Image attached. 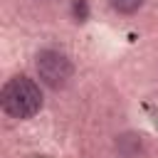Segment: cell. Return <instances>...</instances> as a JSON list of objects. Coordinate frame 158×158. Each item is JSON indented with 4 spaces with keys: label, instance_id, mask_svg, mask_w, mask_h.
Listing matches in <instances>:
<instances>
[{
    "label": "cell",
    "instance_id": "6da1fadb",
    "mask_svg": "<svg viewBox=\"0 0 158 158\" xmlns=\"http://www.w3.org/2000/svg\"><path fill=\"white\" fill-rule=\"evenodd\" d=\"M0 104H2V111L12 118H20V121L32 118L42 109V91L30 77L17 74L2 84Z\"/></svg>",
    "mask_w": 158,
    "mask_h": 158
},
{
    "label": "cell",
    "instance_id": "3957f363",
    "mask_svg": "<svg viewBox=\"0 0 158 158\" xmlns=\"http://www.w3.org/2000/svg\"><path fill=\"white\" fill-rule=\"evenodd\" d=\"M143 5V0H111V7L121 15H131Z\"/></svg>",
    "mask_w": 158,
    "mask_h": 158
},
{
    "label": "cell",
    "instance_id": "7a4b0ae2",
    "mask_svg": "<svg viewBox=\"0 0 158 158\" xmlns=\"http://www.w3.org/2000/svg\"><path fill=\"white\" fill-rule=\"evenodd\" d=\"M37 77L49 86V89H64L74 74V67L69 62L67 54L57 52V49H42L37 54Z\"/></svg>",
    "mask_w": 158,
    "mask_h": 158
}]
</instances>
